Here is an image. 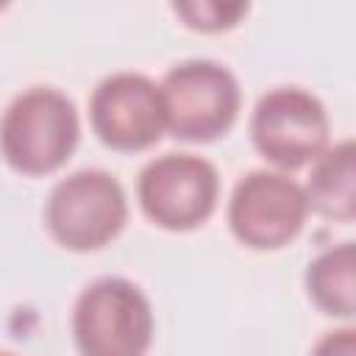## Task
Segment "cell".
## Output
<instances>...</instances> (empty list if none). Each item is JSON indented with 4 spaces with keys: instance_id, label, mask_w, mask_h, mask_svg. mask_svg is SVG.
I'll use <instances>...</instances> for the list:
<instances>
[{
    "instance_id": "7a4b0ae2",
    "label": "cell",
    "mask_w": 356,
    "mask_h": 356,
    "mask_svg": "<svg viewBox=\"0 0 356 356\" xmlns=\"http://www.w3.org/2000/svg\"><path fill=\"white\" fill-rule=\"evenodd\" d=\"M72 339L86 356H142L156 331L147 295L128 278L103 275L72 306Z\"/></svg>"
},
{
    "instance_id": "8fae6325",
    "label": "cell",
    "mask_w": 356,
    "mask_h": 356,
    "mask_svg": "<svg viewBox=\"0 0 356 356\" xmlns=\"http://www.w3.org/2000/svg\"><path fill=\"white\" fill-rule=\"evenodd\" d=\"M172 14L197 33H222L236 28L248 8L250 0H170Z\"/></svg>"
},
{
    "instance_id": "3957f363",
    "label": "cell",
    "mask_w": 356,
    "mask_h": 356,
    "mask_svg": "<svg viewBox=\"0 0 356 356\" xmlns=\"http://www.w3.org/2000/svg\"><path fill=\"white\" fill-rule=\"evenodd\" d=\"M128 197L122 184L106 170H78L61 178L44 203L50 236L75 253L106 248L125 228Z\"/></svg>"
},
{
    "instance_id": "52a82bcc",
    "label": "cell",
    "mask_w": 356,
    "mask_h": 356,
    "mask_svg": "<svg viewBox=\"0 0 356 356\" xmlns=\"http://www.w3.org/2000/svg\"><path fill=\"white\" fill-rule=\"evenodd\" d=\"M136 197L145 217L159 228L192 231L214 214L220 197V175L214 164L200 156L164 153L142 167Z\"/></svg>"
},
{
    "instance_id": "6da1fadb",
    "label": "cell",
    "mask_w": 356,
    "mask_h": 356,
    "mask_svg": "<svg viewBox=\"0 0 356 356\" xmlns=\"http://www.w3.org/2000/svg\"><path fill=\"white\" fill-rule=\"evenodd\" d=\"M81 139L75 103L53 86L19 92L3 111L0 150L11 170L47 175L67 164Z\"/></svg>"
},
{
    "instance_id": "ba28073f",
    "label": "cell",
    "mask_w": 356,
    "mask_h": 356,
    "mask_svg": "<svg viewBox=\"0 0 356 356\" xmlns=\"http://www.w3.org/2000/svg\"><path fill=\"white\" fill-rule=\"evenodd\" d=\"M89 122L95 136L111 150L136 153L153 147L167 131L161 83L142 72L103 78L89 97Z\"/></svg>"
},
{
    "instance_id": "277c9868",
    "label": "cell",
    "mask_w": 356,
    "mask_h": 356,
    "mask_svg": "<svg viewBox=\"0 0 356 356\" xmlns=\"http://www.w3.org/2000/svg\"><path fill=\"white\" fill-rule=\"evenodd\" d=\"M167 131L184 142H211L231 131L242 92L228 67L211 58H186L161 78Z\"/></svg>"
},
{
    "instance_id": "5b68a950",
    "label": "cell",
    "mask_w": 356,
    "mask_h": 356,
    "mask_svg": "<svg viewBox=\"0 0 356 356\" xmlns=\"http://www.w3.org/2000/svg\"><path fill=\"white\" fill-rule=\"evenodd\" d=\"M312 206L306 186L286 170H250L228 197V228L253 250H278L306 225Z\"/></svg>"
},
{
    "instance_id": "9c48e42d",
    "label": "cell",
    "mask_w": 356,
    "mask_h": 356,
    "mask_svg": "<svg viewBox=\"0 0 356 356\" xmlns=\"http://www.w3.org/2000/svg\"><path fill=\"white\" fill-rule=\"evenodd\" d=\"M306 195L312 211L328 220H356V139L328 145L309 170Z\"/></svg>"
},
{
    "instance_id": "30bf717a",
    "label": "cell",
    "mask_w": 356,
    "mask_h": 356,
    "mask_svg": "<svg viewBox=\"0 0 356 356\" xmlns=\"http://www.w3.org/2000/svg\"><path fill=\"white\" fill-rule=\"evenodd\" d=\"M306 295L317 312L339 320L356 317V242L320 250L306 267Z\"/></svg>"
},
{
    "instance_id": "7c38bea8",
    "label": "cell",
    "mask_w": 356,
    "mask_h": 356,
    "mask_svg": "<svg viewBox=\"0 0 356 356\" xmlns=\"http://www.w3.org/2000/svg\"><path fill=\"white\" fill-rule=\"evenodd\" d=\"M317 353H348L353 356L356 353V328L348 325V328H337V331H328L317 345H314Z\"/></svg>"
},
{
    "instance_id": "8992f818",
    "label": "cell",
    "mask_w": 356,
    "mask_h": 356,
    "mask_svg": "<svg viewBox=\"0 0 356 356\" xmlns=\"http://www.w3.org/2000/svg\"><path fill=\"white\" fill-rule=\"evenodd\" d=\"M328 111L317 95L300 86H275L259 97L250 114V139L259 156L278 170L312 164L328 147Z\"/></svg>"
}]
</instances>
